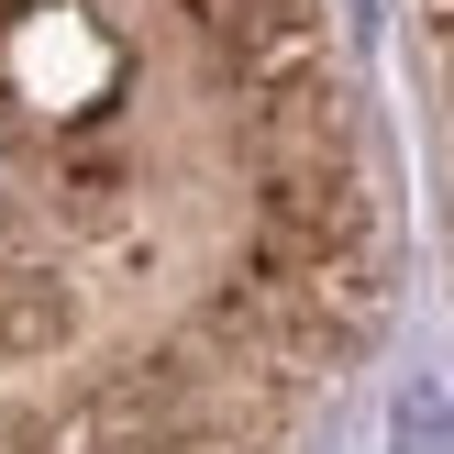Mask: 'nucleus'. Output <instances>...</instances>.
<instances>
[{"instance_id": "f257e3e1", "label": "nucleus", "mask_w": 454, "mask_h": 454, "mask_svg": "<svg viewBox=\"0 0 454 454\" xmlns=\"http://www.w3.org/2000/svg\"><path fill=\"white\" fill-rule=\"evenodd\" d=\"M388 288L344 0H0V454H333Z\"/></svg>"}, {"instance_id": "f03ea898", "label": "nucleus", "mask_w": 454, "mask_h": 454, "mask_svg": "<svg viewBox=\"0 0 454 454\" xmlns=\"http://www.w3.org/2000/svg\"><path fill=\"white\" fill-rule=\"evenodd\" d=\"M421 67V111H433V189H443V255H454V0H399Z\"/></svg>"}]
</instances>
